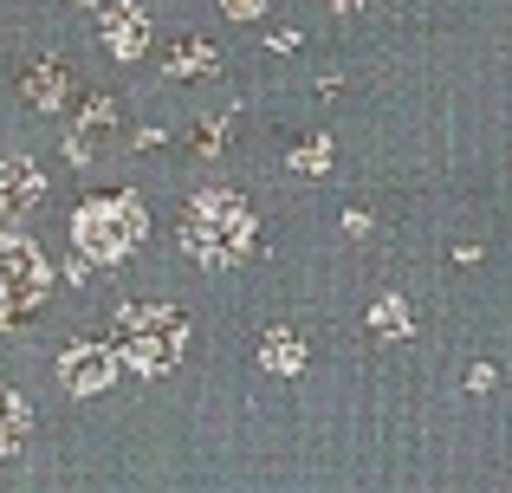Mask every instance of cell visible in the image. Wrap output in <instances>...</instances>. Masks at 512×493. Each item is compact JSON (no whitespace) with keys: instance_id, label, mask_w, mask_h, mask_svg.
Listing matches in <instances>:
<instances>
[{"instance_id":"cell-10","label":"cell","mask_w":512,"mask_h":493,"mask_svg":"<svg viewBox=\"0 0 512 493\" xmlns=\"http://www.w3.org/2000/svg\"><path fill=\"white\" fill-rule=\"evenodd\" d=\"M260 364H266V370H279V377H299V370H305V344L292 338L286 325H273V331L260 338Z\"/></svg>"},{"instance_id":"cell-4","label":"cell","mask_w":512,"mask_h":493,"mask_svg":"<svg viewBox=\"0 0 512 493\" xmlns=\"http://www.w3.org/2000/svg\"><path fill=\"white\" fill-rule=\"evenodd\" d=\"M52 266L26 234H0V331L33 325V312L46 305Z\"/></svg>"},{"instance_id":"cell-2","label":"cell","mask_w":512,"mask_h":493,"mask_svg":"<svg viewBox=\"0 0 512 493\" xmlns=\"http://www.w3.org/2000/svg\"><path fill=\"white\" fill-rule=\"evenodd\" d=\"M111 344H117V364H130L137 377H169L188 351V318L175 305H156V299H130L117 305V325H111Z\"/></svg>"},{"instance_id":"cell-16","label":"cell","mask_w":512,"mask_h":493,"mask_svg":"<svg viewBox=\"0 0 512 493\" xmlns=\"http://www.w3.org/2000/svg\"><path fill=\"white\" fill-rule=\"evenodd\" d=\"M331 7H338V13H357V0H331Z\"/></svg>"},{"instance_id":"cell-3","label":"cell","mask_w":512,"mask_h":493,"mask_svg":"<svg viewBox=\"0 0 512 493\" xmlns=\"http://www.w3.org/2000/svg\"><path fill=\"white\" fill-rule=\"evenodd\" d=\"M143 234H150V215H143L137 195H104V202H85V208H78V221H72L78 253L98 260V266L130 260V247H137Z\"/></svg>"},{"instance_id":"cell-1","label":"cell","mask_w":512,"mask_h":493,"mask_svg":"<svg viewBox=\"0 0 512 493\" xmlns=\"http://www.w3.org/2000/svg\"><path fill=\"white\" fill-rule=\"evenodd\" d=\"M260 241V221H253V208L240 202L234 189H201L195 202L182 208V253L201 266H240Z\"/></svg>"},{"instance_id":"cell-6","label":"cell","mask_w":512,"mask_h":493,"mask_svg":"<svg viewBox=\"0 0 512 493\" xmlns=\"http://www.w3.org/2000/svg\"><path fill=\"white\" fill-rule=\"evenodd\" d=\"M59 377H65V390H72V396H98V390H111L117 357L104 351V344H72L65 364H59Z\"/></svg>"},{"instance_id":"cell-17","label":"cell","mask_w":512,"mask_h":493,"mask_svg":"<svg viewBox=\"0 0 512 493\" xmlns=\"http://www.w3.org/2000/svg\"><path fill=\"white\" fill-rule=\"evenodd\" d=\"M85 7H91V0H85Z\"/></svg>"},{"instance_id":"cell-7","label":"cell","mask_w":512,"mask_h":493,"mask_svg":"<svg viewBox=\"0 0 512 493\" xmlns=\"http://www.w3.org/2000/svg\"><path fill=\"white\" fill-rule=\"evenodd\" d=\"M39 195H46L39 163H26V156H0V208H7V215H20V208L39 202Z\"/></svg>"},{"instance_id":"cell-12","label":"cell","mask_w":512,"mask_h":493,"mask_svg":"<svg viewBox=\"0 0 512 493\" xmlns=\"http://www.w3.org/2000/svg\"><path fill=\"white\" fill-rule=\"evenodd\" d=\"M65 91V65H39L33 78H26V104H39V111H52Z\"/></svg>"},{"instance_id":"cell-8","label":"cell","mask_w":512,"mask_h":493,"mask_svg":"<svg viewBox=\"0 0 512 493\" xmlns=\"http://www.w3.org/2000/svg\"><path fill=\"white\" fill-rule=\"evenodd\" d=\"M111 130H117V104H111V98H91V104H85V117L72 124V163L98 156L104 143H111Z\"/></svg>"},{"instance_id":"cell-15","label":"cell","mask_w":512,"mask_h":493,"mask_svg":"<svg viewBox=\"0 0 512 493\" xmlns=\"http://www.w3.org/2000/svg\"><path fill=\"white\" fill-rule=\"evenodd\" d=\"M221 7H227V20H260L266 0H221Z\"/></svg>"},{"instance_id":"cell-14","label":"cell","mask_w":512,"mask_h":493,"mask_svg":"<svg viewBox=\"0 0 512 493\" xmlns=\"http://www.w3.org/2000/svg\"><path fill=\"white\" fill-rule=\"evenodd\" d=\"M292 169H305V176H325V169H331V143H305V150H292Z\"/></svg>"},{"instance_id":"cell-11","label":"cell","mask_w":512,"mask_h":493,"mask_svg":"<svg viewBox=\"0 0 512 493\" xmlns=\"http://www.w3.org/2000/svg\"><path fill=\"white\" fill-rule=\"evenodd\" d=\"M370 331H376V338H409V331H415V318H409V299L383 292V299L370 305Z\"/></svg>"},{"instance_id":"cell-5","label":"cell","mask_w":512,"mask_h":493,"mask_svg":"<svg viewBox=\"0 0 512 493\" xmlns=\"http://www.w3.org/2000/svg\"><path fill=\"white\" fill-rule=\"evenodd\" d=\"M98 26H104V46L117 52V59H143V46H150V20H143V7H130V0H98Z\"/></svg>"},{"instance_id":"cell-9","label":"cell","mask_w":512,"mask_h":493,"mask_svg":"<svg viewBox=\"0 0 512 493\" xmlns=\"http://www.w3.org/2000/svg\"><path fill=\"white\" fill-rule=\"evenodd\" d=\"M26 435H33V409H26L20 390H7V383H0V461L20 455Z\"/></svg>"},{"instance_id":"cell-13","label":"cell","mask_w":512,"mask_h":493,"mask_svg":"<svg viewBox=\"0 0 512 493\" xmlns=\"http://www.w3.org/2000/svg\"><path fill=\"white\" fill-rule=\"evenodd\" d=\"M169 72H175V78H188V72H214V52H208V39H182V46L169 52Z\"/></svg>"}]
</instances>
